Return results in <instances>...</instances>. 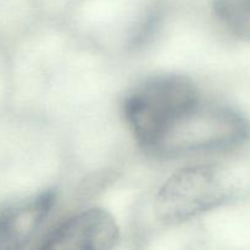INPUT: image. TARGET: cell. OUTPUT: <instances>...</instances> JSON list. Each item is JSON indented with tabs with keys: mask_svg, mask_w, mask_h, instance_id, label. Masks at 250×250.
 Listing matches in <instances>:
<instances>
[{
	"mask_svg": "<svg viewBox=\"0 0 250 250\" xmlns=\"http://www.w3.org/2000/svg\"><path fill=\"white\" fill-rule=\"evenodd\" d=\"M250 138L248 120L236 110L199 100L146 149L165 159L233 150Z\"/></svg>",
	"mask_w": 250,
	"mask_h": 250,
	"instance_id": "6da1fadb",
	"label": "cell"
},
{
	"mask_svg": "<svg viewBox=\"0 0 250 250\" xmlns=\"http://www.w3.org/2000/svg\"><path fill=\"white\" fill-rule=\"evenodd\" d=\"M194 82L183 75H159L143 81L126 95L125 120L146 150L182 112L199 102Z\"/></svg>",
	"mask_w": 250,
	"mask_h": 250,
	"instance_id": "7a4b0ae2",
	"label": "cell"
},
{
	"mask_svg": "<svg viewBox=\"0 0 250 250\" xmlns=\"http://www.w3.org/2000/svg\"><path fill=\"white\" fill-rule=\"evenodd\" d=\"M226 175L215 165L181 168L167 178L154 202L156 217L165 225H178L225 204L232 195Z\"/></svg>",
	"mask_w": 250,
	"mask_h": 250,
	"instance_id": "3957f363",
	"label": "cell"
},
{
	"mask_svg": "<svg viewBox=\"0 0 250 250\" xmlns=\"http://www.w3.org/2000/svg\"><path fill=\"white\" fill-rule=\"evenodd\" d=\"M120 239V229L110 212L100 208L84 210L59 225L42 248L48 250H107Z\"/></svg>",
	"mask_w": 250,
	"mask_h": 250,
	"instance_id": "277c9868",
	"label": "cell"
},
{
	"mask_svg": "<svg viewBox=\"0 0 250 250\" xmlns=\"http://www.w3.org/2000/svg\"><path fill=\"white\" fill-rule=\"evenodd\" d=\"M55 204V193L45 190L15 203L0 211V250H20L28 246Z\"/></svg>",
	"mask_w": 250,
	"mask_h": 250,
	"instance_id": "5b68a950",
	"label": "cell"
},
{
	"mask_svg": "<svg viewBox=\"0 0 250 250\" xmlns=\"http://www.w3.org/2000/svg\"><path fill=\"white\" fill-rule=\"evenodd\" d=\"M212 9L231 33L250 42V0H211Z\"/></svg>",
	"mask_w": 250,
	"mask_h": 250,
	"instance_id": "8992f818",
	"label": "cell"
}]
</instances>
